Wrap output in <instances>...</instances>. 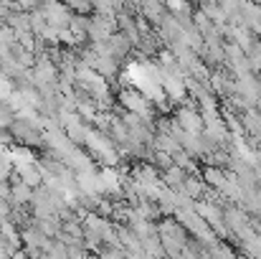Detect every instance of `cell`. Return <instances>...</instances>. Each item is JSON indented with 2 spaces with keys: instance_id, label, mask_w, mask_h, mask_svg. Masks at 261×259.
I'll return each instance as SVG.
<instances>
[{
  "instance_id": "obj_1",
  "label": "cell",
  "mask_w": 261,
  "mask_h": 259,
  "mask_svg": "<svg viewBox=\"0 0 261 259\" xmlns=\"http://www.w3.org/2000/svg\"><path fill=\"white\" fill-rule=\"evenodd\" d=\"M10 132H13V137H15V143H18V145H28V148H33L36 153H41V150L46 148L43 130H41V127H36L31 120L15 117V120H13V125H10Z\"/></svg>"
},
{
  "instance_id": "obj_2",
  "label": "cell",
  "mask_w": 261,
  "mask_h": 259,
  "mask_svg": "<svg viewBox=\"0 0 261 259\" xmlns=\"http://www.w3.org/2000/svg\"><path fill=\"white\" fill-rule=\"evenodd\" d=\"M41 10H43V15H46V20H48V26H51V28L64 31V28H69V26H71L74 10H71L64 0H43Z\"/></svg>"
},
{
  "instance_id": "obj_3",
  "label": "cell",
  "mask_w": 261,
  "mask_h": 259,
  "mask_svg": "<svg viewBox=\"0 0 261 259\" xmlns=\"http://www.w3.org/2000/svg\"><path fill=\"white\" fill-rule=\"evenodd\" d=\"M185 178H188V171H182L180 166H170L168 171H163V183H165V185H170V188H175V191H180V188H182Z\"/></svg>"
},
{
  "instance_id": "obj_4",
  "label": "cell",
  "mask_w": 261,
  "mask_h": 259,
  "mask_svg": "<svg viewBox=\"0 0 261 259\" xmlns=\"http://www.w3.org/2000/svg\"><path fill=\"white\" fill-rule=\"evenodd\" d=\"M5 23H8L10 28H15V33L31 31V10H15V13H10V15L5 18Z\"/></svg>"
},
{
  "instance_id": "obj_5",
  "label": "cell",
  "mask_w": 261,
  "mask_h": 259,
  "mask_svg": "<svg viewBox=\"0 0 261 259\" xmlns=\"http://www.w3.org/2000/svg\"><path fill=\"white\" fill-rule=\"evenodd\" d=\"M31 198H33V188H31L25 180L10 185V203H13V206H15V203H31Z\"/></svg>"
},
{
  "instance_id": "obj_6",
  "label": "cell",
  "mask_w": 261,
  "mask_h": 259,
  "mask_svg": "<svg viewBox=\"0 0 261 259\" xmlns=\"http://www.w3.org/2000/svg\"><path fill=\"white\" fill-rule=\"evenodd\" d=\"M173 163L175 166H180L182 171H188V173H195V160H193V155L188 153V150H177V153H173Z\"/></svg>"
},
{
  "instance_id": "obj_7",
  "label": "cell",
  "mask_w": 261,
  "mask_h": 259,
  "mask_svg": "<svg viewBox=\"0 0 261 259\" xmlns=\"http://www.w3.org/2000/svg\"><path fill=\"white\" fill-rule=\"evenodd\" d=\"M10 214H13V203H10V198H0V221L10 219Z\"/></svg>"
},
{
  "instance_id": "obj_8",
  "label": "cell",
  "mask_w": 261,
  "mask_h": 259,
  "mask_svg": "<svg viewBox=\"0 0 261 259\" xmlns=\"http://www.w3.org/2000/svg\"><path fill=\"white\" fill-rule=\"evenodd\" d=\"M256 109H259V112H261V97H259V99H256Z\"/></svg>"
},
{
  "instance_id": "obj_9",
  "label": "cell",
  "mask_w": 261,
  "mask_h": 259,
  "mask_svg": "<svg viewBox=\"0 0 261 259\" xmlns=\"http://www.w3.org/2000/svg\"><path fill=\"white\" fill-rule=\"evenodd\" d=\"M251 3H259V5H261V0H251Z\"/></svg>"
}]
</instances>
